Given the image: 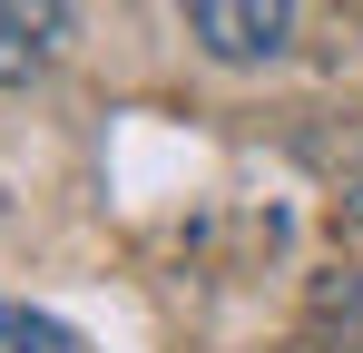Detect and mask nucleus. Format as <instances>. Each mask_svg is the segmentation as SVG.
I'll return each mask as SVG.
<instances>
[{
    "mask_svg": "<svg viewBox=\"0 0 363 353\" xmlns=\"http://www.w3.org/2000/svg\"><path fill=\"white\" fill-rule=\"evenodd\" d=\"M167 10L186 20V40L206 59H226V69H265L295 40V0H167Z\"/></svg>",
    "mask_w": 363,
    "mask_h": 353,
    "instance_id": "obj_1",
    "label": "nucleus"
},
{
    "mask_svg": "<svg viewBox=\"0 0 363 353\" xmlns=\"http://www.w3.org/2000/svg\"><path fill=\"white\" fill-rule=\"evenodd\" d=\"M69 50V0H0V89L50 79Z\"/></svg>",
    "mask_w": 363,
    "mask_h": 353,
    "instance_id": "obj_2",
    "label": "nucleus"
},
{
    "mask_svg": "<svg viewBox=\"0 0 363 353\" xmlns=\"http://www.w3.org/2000/svg\"><path fill=\"white\" fill-rule=\"evenodd\" d=\"M0 353H89V344L40 304H0Z\"/></svg>",
    "mask_w": 363,
    "mask_h": 353,
    "instance_id": "obj_3",
    "label": "nucleus"
},
{
    "mask_svg": "<svg viewBox=\"0 0 363 353\" xmlns=\"http://www.w3.org/2000/svg\"><path fill=\"white\" fill-rule=\"evenodd\" d=\"M344 216L363 226V147H354V167H344Z\"/></svg>",
    "mask_w": 363,
    "mask_h": 353,
    "instance_id": "obj_4",
    "label": "nucleus"
}]
</instances>
